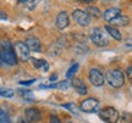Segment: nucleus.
I'll return each instance as SVG.
<instances>
[{"mask_svg":"<svg viewBox=\"0 0 132 123\" xmlns=\"http://www.w3.org/2000/svg\"><path fill=\"white\" fill-rule=\"evenodd\" d=\"M128 22H130V18H128L127 16H125V15H120V16H118L115 20H113L111 22H110V24H113L114 26H120V27H123V26H127Z\"/></svg>","mask_w":132,"mask_h":123,"instance_id":"16","label":"nucleus"},{"mask_svg":"<svg viewBox=\"0 0 132 123\" xmlns=\"http://www.w3.org/2000/svg\"><path fill=\"white\" fill-rule=\"evenodd\" d=\"M69 123H72V122H69Z\"/></svg>","mask_w":132,"mask_h":123,"instance_id":"35","label":"nucleus"},{"mask_svg":"<svg viewBox=\"0 0 132 123\" xmlns=\"http://www.w3.org/2000/svg\"><path fill=\"white\" fill-rule=\"evenodd\" d=\"M99 117L106 123H118L120 115L116 109L109 106V107H104L103 110L99 111Z\"/></svg>","mask_w":132,"mask_h":123,"instance_id":"3","label":"nucleus"},{"mask_svg":"<svg viewBox=\"0 0 132 123\" xmlns=\"http://www.w3.org/2000/svg\"><path fill=\"white\" fill-rule=\"evenodd\" d=\"M75 51L77 52V54H85L86 51H88V48L83 43H78L75 46Z\"/></svg>","mask_w":132,"mask_h":123,"instance_id":"23","label":"nucleus"},{"mask_svg":"<svg viewBox=\"0 0 132 123\" xmlns=\"http://www.w3.org/2000/svg\"><path fill=\"white\" fill-rule=\"evenodd\" d=\"M1 66H3V62H1V61H0V67H1Z\"/></svg>","mask_w":132,"mask_h":123,"instance_id":"34","label":"nucleus"},{"mask_svg":"<svg viewBox=\"0 0 132 123\" xmlns=\"http://www.w3.org/2000/svg\"><path fill=\"white\" fill-rule=\"evenodd\" d=\"M88 78H89V82L92 83V85H94V87H102V85H104V82H105L104 74L98 68H90L89 73H88Z\"/></svg>","mask_w":132,"mask_h":123,"instance_id":"7","label":"nucleus"},{"mask_svg":"<svg viewBox=\"0 0 132 123\" xmlns=\"http://www.w3.org/2000/svg\"><path fill=\"white\" fill-rule=\"evenodd\" d=\"M126 74H127V78H128V81L132 83V66L131 67H128L127 68V71H126Z\"/></svg>","mask_w":132,"mask_h":123,"instance_id":"30","label":"nucleus"},{"mask_svg":"<svg viewBox=\"0 0 132 123\" xmlns=\"http://www.w3.org/2000/svg\"><path fill=\"white\" fill-rule=\"evenodd\" d=\"M20 94H21V96H22L26 101H29V102H32L33 101L32 91H29V90H21V91H20Z\"/></svg>","mask_w":132,"mask_h":123,"instance_id":"22","label":"nucleus"},{"mask_svg":"<svg viewBox=\"0 0 132 123\" xmlns=\"http://www.w3.org/2000/svg\"><path fill=\"white\" fill-rule=\"evenodd\" d=\"M15 95L14 90L12 89H9V88H4V87H0V96H3V98H12Z\"/></svg>","mask_w":132,"mask_h":123,"instance_id":"19","label":"nucleus"},{"mask_svg":"<svg viewBox=\"0 0 132 123\" xmlns=\"http://www.w3.org/2000/svg\"><path fill=\"white\" fill-rule=\"evenodd\" d=\"M120 15H121V10L119 9V7H110L106 11H104L103 18L105 21H108V22H111L113 20H115Z\"/></svg>","mask_w":132,"mask_h":123,"instance_id":"14","label":"nucleus"},{"mask_svg":"<svg viewBox=\"0 0 132 123\" xmlns=\"http://www.w3.org/2000/svg\"><path fill=\"white\" fill-rule=\"evenodd\" d=\"M78 67H80V66H78V63H76V62H75V63H73V65H72V66H71L67 71H66V78H67V79L72 78V77L75 76V73L77 72Z\"/></svg>","mask_w":132,"mask_h":123,"instance_id":"21","label":"nucleus"},{"mask_svg":"<svg viewBox=\"0 0 132 123\" xmlns=\"http://www.w3.org/2000/svg\"><path fill=\"white\" fill-rule=\"evenodd\" d=\"M71 85L75 88V90L80 95H86L88 93V89H87V85L85 84V82L82 81L81 78H73V81L71 83Z\"/></svg>","mask_w":132,"mask_h":123,"instance_id":"12","label":"nucleus"},{"mask_svg":"<svg viewBox=\"0 0 132 123\" xmlns=\"http://www.w3.org/2000/svg\"><path fill=\"white\" fill-rule=\"evenodd\" d=\"M122 123H132V115L125 113L122 117Z\"/></svg>","mask_w":132,"mask_h":123,"instance_id":"26","label":"nucleus"},{"mask_svg":"<svg viewBox=\"0 0 132 123\" xmlns=\"http://www.w3.org/2000/svg\"><path fill=\"white\" fill-rule=\"evenodd\" d=\"M89 38H90V40L93 42V44L99 48L106 46L109 44V39H108V37H106V34H104V32L100 28L92 29V31H90V34H89Z\"/></svg>","mask_w":132,"mask_h":123,"instance_id":"2","label":"nucleus"},{"mask_svg":"<svg viewBox=\"0 0 132 123\" xmlns=\"http://www.w3.org/2000/svg\"><path fill=\"white\" fill-rule=\"evenodd\" d=\"M0 61L9 66L17 65V57L12 50L10 49H0Z\"/></svg>","mask_w":132,"mask_h":123,"instance_id":"6","label":"nucleus"},{"mask_svg":"<svg viewBox=\"0 0 132 123\" xmlns=\"http://www.w3.org/2000/svg\"><path fill=\"white\" fill-rule=\"evenodd\" d=\"M87 14L89 15V17L92 16V17H95V18H98L99 16H100V11H99L98 7H94V6H88L87 7V11H86Z\"/></svg>","mask_w":132,"mask_h":123,"instance_id":"20","label":"nucleus"},{"mask_svg":"<svg viewBox=\"0 0 132 123\" xmlns=\"http://www.w3.org/2000/svg\"><path fill=\"white\" fill-rule=\"evenodd\" d=\"M31 61H32L33 66L36 67V68H42L43 71H48V62L45 60H43V59H31Z\"/></svg>","mask_w":132,"mask_h":123,"instance_id":"18","label":"nucleus"},{"mask_svg":"<svg viewBox=\"0 0 132 123\" xmlns=\"http://www.w3.org/2000/svg\"><path fill=\"white\" fill-rule=\"evenodd\" d=\"M21 4H24V6L28 10H34L37 7V1H31V0H27V1H20Z\"/></svg>","mask_w":132,"mask_h":123,"instance_id":"25","label":"nucleus"},{"mask_svg":"<svg viewBox=\"0 0 132 123\" xmlns=\"http://www.w3.org/2000/svg\"><path fill=\"white\" fill-rule=\"evenodd\" d=\"M49 123H61L60 122V119H59V117L57 116H50V119H49Z\"/></svg>","mask_w":132,"mask_h":123,"instance_id":"28","label":"nucleus"},{"mask_svg":"<svg viewBox=\"0 0 132 123\" xmlns=\"http://www.w3.org/2000/svg\"><path fill=\"white\" fill-rule=\"evenodd\" d=\"M26 46L28 48L29 51H36V52H39L42 50V46H40V42H39V39L36 38V37H28V38L26 39Z\"/></svg>","mask_w":132,"mask_h":123,"instance_id":"11","label":"nucleus"},{"mask_svg":"<svg viewBox=\"0 0 132 123\" xmlns=\"http://www.w3.org/2000/svg\"><path fill=\"white\" fill-rule=\"evenodd\" d=\"M64 107H65V109L71 110V112H72V113H76V111H77V107L75 106V104H66V105H64Z\"/></svg>","mask_w":132,"mask_h":123,"instance_id":"27","label":"nucleus"},{"mask_svg":"<svg viewBox=\"0 0 132 123\" xmlns=\"http://www.w3.org/2000/svg\"><path fill=\"white\" fill-rule=\"evenodd\" d=\"M71 87V83L69 81H62V82H57V83H52L49 85H39V89H50V88H56V89H61L66 90Z\"/></svg>","mask_w":132,"mask_h":123,"instance_id":"15","label":"nucleus"},{"mask_svg":"<svg viewBox=\"0 0 132 123\" xmlns=\"http://www.w3.org/2000/svg\"><path fill=\"white\" fill-rule=\"evenodd\" d=\"M17 123H29V122L26 118H24V117H20L19 121H17Z\"/></svg>","mask_w":132,"mask_h":123,"instance_id":"31","label":"nucleus"},{"mask_svg":"<svg viewBox=\"0 0 132 123\" xmlns=\"http://www.w3.org/2000/svg\"><path fill=\"white\" fill-rule=\"evenodd\" d=\"M15 49V54L22 60V61H27L29 57H31V54H29L28 48L26 46V44L23 42H17L15 43L14 45Z\"/></svg>","mask_w":132,"mask_h":123,"instance_id":"8","label":"nucleus"},{"mask_svg":"<svg viewBox=\"0 0 132 123\" xmlns=\"http://www.w3.org/2000/svg\"><path fill=\"white\" fill-rule=\"evenodd\" d=\"M99 107V100L95 99V98H87L83 101H81L80 105V110L83 111V112H87V113H92V112H95Z\"/></svg>","mask_w":132,"mask_h":123,"instance_id":"4","label":"nucleus"},{"mask_svg":"<svg viewBox=\"0 0 132 123\" xmlns=\"http://www.w3.org/2000/svg\"><path fill=\"white\" fill-rule=\"evenodd\" d=\"M72 18H73V21H75L78 26H81V27H87V26L90 23L89 15L87 14L86 11L80 10V9L75 10V11L72 12Z\"/></svg>","mask_w":132,"mask_h":123,"instance_id":"5","label":"nucleus"},{"mask_svg":"<svg viewBox=\"0 0 132 123\" xmlns=\"http://www.w3.org/2000/svg\"><path fill=\"white\" fill-rule=\"evenodd\" d=\"M70 24V17H69V14L66 11H61L59 12L56 17V27L59 29H65L69 27Z\"/></svg>","mask_w":132,"mask_h":123,"instance_id":"10","label":"nucleus"},{"mask_svg":"<svg viewBox=\"0 0 132 123\" xmlns=\"http://www.w3.org/2000/svg\"><path fill=\"white\" fill-rule=\"evenodd\" d=\"M24 118L27 119L29 123H36L39 122L42 118V113L36 107H28L24 110Z\"/></svg>","mask_w":132,"mask_h":123,"instance_id":"9","label":"nucleus"},{"mask_svg":"<svg viewBox=\"0 0 132 123\" xmlns=\"http://www.w3.org/2000/svg\"><path fill=\"white\" fill-rule=\"evenodd\" d=\"M105 81L110 87L113 88H121L125 83V76L121 70H110V71L106 72L105 74Z\"/></svg>","mask_w":132,"mask_h":123,"instance_id":"1","label":"nucleus"},{"mask_svg":"<svg viewBox=\"0 0 132 123\" xmlns=\"http://www.w3.org/2000/svg\"><path fill=\"white\" fill-rule=\"evenodd\" d=\"M49 79H50V82L56 81V79H57V76H56V74H54V76H52V77H50V78H49Z\"/></svg>","mask_w":132,"mask_h":123,"instance_id":"32","label":"nucleus"},{"mask_svg":"<svg viewBox=\"0 0 132 123\" xmlns=\"http://www.w3.org/2000/svg\"><path fill=\"white\" fill-rule=\"evenodd\" d=\"M0 123H10L9 115L5 112L4 110L0 109Z\"/></svg>","mask_w":132,"mask_h":123,"instance_id":"24","label":"nucleus"},{"mask_svg":"<svg viewBox=\"0 0 132 123\" xmlns=\"http://www.w3.org/2000/svg\"><path fill=\"white\" fill-rule=\"evenodd\" d=\"M36 82V79H29V81H21L20 82V84L21 85H31V84H33Z\"/></svg>","mask_w":132,"mask_h":123,"instance_id":"29","label":"nucleus"},{"mask_svg":"<svg viewBox=\"0 0 132 123\" xmlns=\"http://www.w3.org/2000/svg\"><path fill=\"white\" fill-rule=\"evenodd\" d=\"M64 43H66V40H64V38L59 39L56 43H54L52 46L49 48V55L50 56H56V55H59L60 52H61V50L64 49V46H65V44Z\"/></svg>","mask_w":132,"mask_h":123,"instance_id":"13","label":"nucleus"},{"mask_svg":"<svg viewBox=\"0 0 132 123\" xmlns=\"http://www.w3.org/2000/svg\"><path fill=\"white\" fill-rule=\"evenodd\" d=\"M0 20H6V16L4 14H1V12H0Z\"/></svg>","mask_w":132,"mask_h":123,"instance_id":"33","label":"nucleus"},{"mask_svg":"<svg viewBox=\"0 0 132 123\" xmlns=\"http://www.w3.org/2000/svg\"><path fill=\"white\" fill-rule=\"evenodd\" d=\"M105 31L108 32L111 37H113L115 40H121L122 37H121V33H120V31L118 28H115L113 26H105Z\"/></svg>","mask_w":132,"mask_h":123,"instance_id":"17","label":"nucleus"}]
</instances>
